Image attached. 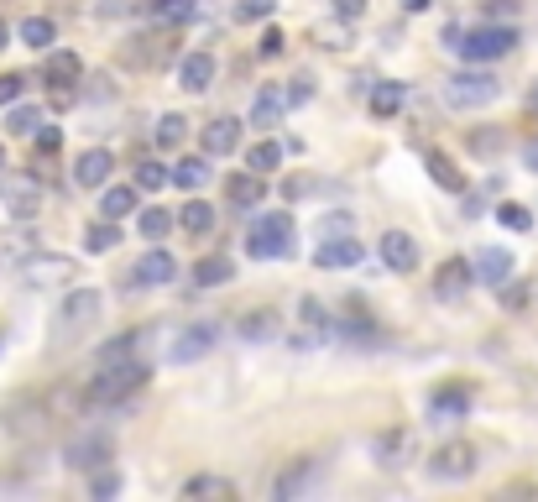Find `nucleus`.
I'll return each instance as SVG.
<instances>
[{
	"instance_id": "1",
	"label": "nucleus",
	"mask_w": 538,
	"mask_h": 502,
	"mask_svg": "<svg viewBox=\"0 0 538 502\" xmlns=\"http://www.w3.org/2000/svg\"><path fill=\"white\" fill-rule=\"evenodd\" d=\"M95 319H100V293H95V288L63 293V304H58V314H53V346H58V351L79 346V340L95 330Z\"/></svg>"
},
{
	"instance_id": "2",
	"label": "nucleus",
	"mask_w": 538,
	"mask_h": 502,
	"mask_svg": "<svg viewBox=\"0 0 538 502\" xmlns=\"http://www.w3.org/2000/svg\"><path fill=\"white\" fill-rule=\"evenodd\" d=\"M293 246H298V225H293L288 210H267V215L251 220V231H246V251H251V257H262V262L293 257Z\"/></svg>"
},
{
	"instance_id": "3",
	"label": "nucleus",
	"mask_w": 538,
	"mask_h": 502,
	"mask_svg": "<svg viewBox=\"0 0 538 502\" xmlns=\"http://www.w3.org/2000/svg\"><path fill=\"white\" fill-rule=\"evenodd\" d=\"M444 42H450L465 63H497V58H507L512 48H518V32L486 21V27H471V32H450Z\"/></svg>"
},
{
	"instance_id": "4",
	"label": "nucleus",
	"mask_w": 538,
	"mask_h": 502,
	"mask_svg": "<svg viewBox=\"0 0 538 502\" xmlns=\"http://www.w3.org/2000/svg\"><path fill=\"white\" fill-rule=\"evenodd\" d=\"M147 387V367L142 361H110V367H100V377L89 382V403H121V398H131V393H142Z\"/></svg>"
},
{
	"instance_id": "5",
	"label": "nucleus",
	"mask_w": 538,
	"mask_h": 502,
	"mask_svg": "<svg viewBox=\"0 0 538 502\" xmlns=\"http://www.w3.org/2000/svg\"><path fill=\"white\" fill-rule=\"evenodd\" d=\"M502 95V84L486 74V68H465V74L455 79H444V105L450 110H481Z\"/></svg>"
},
{
	"instance_id": "6",
	"label": "nucleus",
	"mask_w": 538,
	"mask_h": 502,
	"mask_svg": "<svg viewBox=\"0 0 538 502\" xmlns=\"http://www.w3.org/2000/svg\"><path fill=\"white\" fill-rule=\"evenodd\" d=\"M6 429H11L21 445L42 440V435H48V403H42V398H16V403H6Z\"/></svg>"
},
{
	"instance_id": "7",
	"label": "nucleus",
	"mask_w": 538,
	"mask_h": 502,
	"mask_svg": "<svg viewBox=\"0 0 538 502\" xmlns=\"http://www.w3.org/2000/svg\"><path fill=\"white\" fill-rule=\"evenodd\" d=\"M429 471L439 476V482H465V476L476 471V445L471 440H450V445H439L429 455Z\"/></svg>"
},
{
	"instance_id": "8",
	"label": "nucleus",
	"mask_w": 538,
	"mask_h": 502,
	"mask_svg": "<svg viewBox=\"0 0 538 502\" xmlns=\"http://www.w3.org/2000/svg\"><path fill=\"white\" fill-rule=\"evenodd\" d=\"M471 283H476V262L450 257V262H439V272H434V299L439 304H460Z\"/></svg>"
},
{
	"instance_id": "9",
	"label": "nucleus",
	"mask_w": 538,
	"mask_h": 502,
	"mask_svg": "<svg viewBox=\"0 0 538 502\" xmlns=\"http://www.w3.org/2000/svg\"><path fill=\"white\" fill-rule=\"evenodd\" d=\"M262 199H267V173L246 168V173L225 178V204H230V210H256Z\"/></svg>"
},
{
	"instance_id": "10",
	"label": "nucleus",
	"mask_w": 538,
	"mask_h": 502,
	"mask_svg": "<svg viewBox=\"0 0 538 502\" xmlns=\"http://www.w3.org/2000/svg\"><path fill=\"white\" fill-rule=\"evenodd\" d=\"M215 335H220L215 325H189V330H183L173 346H168V361H173V367H189V361L209 356V351H215Z\"/></svg>"
},
{
	"instance_id": "11",
	"label": "nucleus",
	"mask_w": 538,
	"mask_h": 502,
	"mask_svg": "<svg viewBox=\"0 0 538 502\" xmlns=\"http://www.w3.org/2000/svg\"><path fill=\"white\" fill-rule=\"evenodd\" d=\"M173 278H178L173 251H142L131 267V288H157V283H173Z\"/></svg>"
},
{
	"instance_id": "12",
	"label": "nucleus",
	"mask_w": 538,
	"mask_h": 502,
	"mask_svg": "<svg viewBox=\"0 0 538 502\" xmlns=\"http://www.w3.org/2000/svg\"><path fill=\"white\" fill-rule=\"evenodd\" d=\"M283 110H288V89L262 84V89H256V100H251V126L256 131H272L277 121H283Z\"/></svg>"
},
{
	"instance_id": "13",
	"label": "nucleus",
	"mask_w": 538,
	"mask_h": 502,
	"mask_svg": "<svg viewBox=\"0 0 538 502\" xmlns=\"http://www.w3.org/2000/svg\"><path fill=\"white\" fill-rule=\"evenodd\" d=\"M471 414V387H439L429 398V424H455Z\"/></svg>"
},
{
	"instance_id": "14",
	"label": "nucleus",
	"mask_w": 538,
	"mask_h": 502,
	"mask_svg": "<svg viewBox=\"0 0 538 502\" xmlns=\"http://www.w3.org/2000/svg\"><path fill=\"white\" fill-rule=\"evenodd\" d=\"M110 173H115V157L105 147H89V152H79V163H74V184L79 189H105Z\"/></svg>"
},
{
	"instance_id": "15",
	"label": "nucleus",
	"mask_w": 538,
	"mask_h": 502,
	"mask_svg": "<svg viewBox=\"0 0 538 502\" xmlns=\"http://www.w3.org/2000/svg\"><path fill=\"white\" fill-rule=\"evenodd\" d=\"M6 210L16 220H32L42 210V184H37V173L32 178H6Z\"/></svg>"
},
{
	"instance_id": "16",
	"label": "nucleus",
	"mask_w": 538,
	"mask_h": 502,
	"mask_svg": "<svg viewBox=\"0 0 538 502\" xmlns=\"http://www.w3.org/2000/svg\"><path fill=\"white\" fill-rule=\"evenodd\" d=\"M382 262L392 272H413L418 267V241L408 231H382Z\"/></svg>"
},
{
	"instance_id": "17",
	"label": "nucleus",
	"mask_w": 538,
	"mask_h": 502,
	"mask_svg": "<svg viewBox=\"0 0 538 502\" xmlns=\"http://www.w3.org/2000/svg\"><path fill=\"white\" fill-rule=\"evenodd\" d=\"M110 461V435H79L74 445H68V466L74 471H95Z\"/></svg>"
},
{
	"instance_id": "18",
	"label": "nucleus",
	"mask_w": 538,
	"mask_h": 502,
	"mask_svg": "<svg viewBox=\"0 0 538 502\" xmlns=\"http://www.w3.org/2000/svg\"><path fill=\"white\" fill-rule=\"evenodd\" d=\"M236 142H241V121L236 116H215L204 126V152L209 157H230L236 152Z\"/></svg>"
},
{
	"instance_id": "19",
	"label": "nucleus",
	"mask_w": 538,
	"mask_h": 502,
	"mask_svg": "<svg viewBox=\"0 0 538 502\" xmlns=\"http://www.w3.org/2000/svg\"><path fill=\"white\" fill-rule=\"evenodd\" d=\"M356 262H361V246L350 236H330L314 251V267H324V272H340V267H356Z\"/></svg>"
},
{
	"instance_id": "20",
	"label": "nucleus",
	"mask_w": 538,
	"mask_h": 502,
	"mask_svg": "<svg viewBox=\"0 0 538 502\" xmlns=\"http://www.w3.org/2000/svg\"><path fill=\"white\" fill-rule=\"evenodd\" d=\"M178 84L189 89V95H204V89L215 84V53H189V58H183Z\"/></svg>"
},
{
	"instance_id": "21",
	"label": "nucleus",
	"mask_w": 538,
	"mask_h": 502,
	"mask_svg": "<svg viewBox=\"0 0 538 502\" xmlns=\"http://www.w3.org/2000/svg\"><path fill=\"white\" fill-rule=\"evenodd\" d=\"M377 461L382 466H408V455H413V429H387V435H377Z\"/></svg>"
},
{
	"instance_id": "22",
	"label": "nucleus",
	"mask_w": 538,
	"mask_h": 502,
	"mask_svg": "<svg viewBox=\"0 0 538 502\" xmlns=\"http://www.w3.org/2000/svg\"><path fill=\"white\" fill-rule=\"evenodd\" d=\"M79 74H84L79 53H48V63H42V84H53V89L79 84Z\"/></svg>"
},
{
	"instance_id": "23",
	"label": "nucleus",
	"mask_w": 538,
	"mask_h": 502,
	"mask_svg": "<svg viewBox=\"0 0 538 502\" xmlns=\"http://www.w3.org/2000/svg\"><path fill=\"white\" fill-rule=\"evenodd\" d=\"M424 168H429V178H434L439 189L465 194V173H460V168H455V163H450V157H444L439 147H429V152H424Z\"/></svg>"
},
{
	"instance_id": "24",
	"label": "nucleus",
	"mask_w": 538,
	"mask_h": 502,
	"mask_svg": "<svg viewBox=\"0 0 538 502\" xmlns=\"http://www.w3.org/2000/svg\"><path fill=\"white\" fill-rule=\"evenodd\" d=\"M476 278H481V283H497V288H502V283L512 278V251H502V246H486L481 257H476Z\"/></svg>"
},
{
	"instance_id": "25",
	"label": "nucleus",
	"mask_w": 538,
	"mask_h": 502,
	"mask_svg": "<svg viewBox=\"0 0 538 502\" xmlns=\"http://www.w3.org/2000/svg\"><path fill=\"white\" fill-rule=\"evenodd\" d=\"M147 16L157 21V27H183V21L199 16V0H152Z\"/></svg>"
},
{
	"instance_id": "26",
	"label": "nucleus",
	"mask_w": 538,
	"mask_h": 502,
	"mask_svg": "<svg viewBox=\"0 0 538 502\" xmlns=\"http://www.w3.org/2000/svg\"><path fill=\"white\" fill-rule=\"evenodd\" d=\"M366 110L377 121H387V116H397V110H403V84H392V79H382L377 89H371L366 95Z\"/></svg>"
},
{
	"instance_id": "27",
	"label": "nucleus",
	"mask_w": 538,
	"mask_h": 502,
	"mask_svg": "<svg viewBox=\"0 0 538 502\" xmlns=\"http://www.w3.org/2000/svg\"><path fill=\"white\" fill-rule=\"evenodd\" d=\"M16 37L27 42V48H37V53H48L53 37H58V27H53V16H27V21L16 27Z\"/></svg>"
},
{
	"instance_id": "28",
	"label": "nucleus",
	"mask_w": 538,
	"mask_h": 502,
	"mask_svg": "<svg viewBox=\"0 0 538 502\" xmlns=\"http://www.w3.org/2000/svg\"><path fill=\"white\" fill-rule=\"evenodd\" d=\"M131 210H136V184H115V189L100 194V215L105 220H126Z\"/></svg>"
},
{
	"instance_id": "29",
	"label": "nucleus",
	"mask_w": 538,
	"mask_h": 502,
	"mask_svg": "<svg viewBox=\"0 0 538 502\" xmlns=\"http://www.w3.org/2000/svg\"><path fill=\"white\" fill-rule=\"evenodd\" d=\"M178 225H183L189 236H209V231H215V210H209L204 199H189V204L178 210Z\"/></svg>"
},
{
	"instance_id": "30",
	"label": "nucleus",
	"mask_w": 538,
	"mask_h": 502,
	"mask_svg": "<svg viewBox=\"0 0 538 502\" xmlns=\"http://www.w3.org/2000/svg\"><path fill=\"white\" fill-rule=\"evenodd\" d=\"M136 346H142V335H136V330L105 340V346L95 351V367H110V361H131V356H136Z\"/></svg>"
},
{
	"instance_id": "31",
	"label": "nucleus",
	"mask_w": 538,
	"mask_h": 502,
	"mask_svg": "<svg viewBox=\"0 0 538 502\" xmlns=\"http://www.w3.org/2000/svg\"><path fill=\"white\" fill-rule=\"evenodd\" d=\"M230 278H236V262H230V257H204L194 267V283L199 288H215V283H230Z\"/></svg>"
},
{
	"instance_id": "32",
	"label": "nucleus",
	"mask_w": 538,
	"mask_h": 502,
	"mask_svg": "<svg viewBox=\"0 0 538 502\" xmlns=\"http://www.w3.org/2000/svg\"><path fill=\"white\" fill-rule=\"evenodd\" d=\"M21 278H27V283H58V278H74V262H48V257H42V262L21 267Z\"/></svg>"
},
{
	"instance_id": "33",
	"label": "nucleus",
	"mask_w": 538,
	"mask_h": 502,
	"mask_svg": "<svg viewBox=\"0 0 538 502\" xmlns=\"http://www.w3.org/2000/svg\"><path fill=\"white\" fill-rule=\"evenodd\" d=\"M173 184L178 189H204L209 184V163H204V157H183V163L173 168Z\"/></svg>"
},
{
	"instance_id": "34",
	"label": "nucleus",
	"mask_w": 538,
	"mask_h": 502,
	"mask_svg": "<svg viewBox=\"0 0 538 502\" xmlns=\"http://www.w3.org/2000/svg\"><path fill=\"white\" fill-rule=\"evenodd\" d=\"M121 246V231H115V220H100L84 231V251H115Z\"/></svg>"
},
{
	"instance_id": "35",
	"label": "nucleus",
	"mask_w": 538,
	"mask_h": 502,
	"mask_svg": "<svg viewBox=\"0 0 538 502\" xmlns=\"http://www.w3.org/2000/svg\"><path fill=\"white\" fill-rule=\"evenodd\" d=\"M136 231H142L147 241H162L173 231V210H142V220H136Z\"/></svg>"
},
{
	"instance_id": "36",
	"label": "nucleus",
	"mask_w": 538,
	"mask_h": 502,
	"mask_svg": "<svg viewBox=\"0 0 538 502\" xmlns=\"http://www.w3.org/2000/svg\"><path fill=\"white\" fill-rule=\"evenodd\" d=\"M277 163H283V147H277V142H256L246 152V168H256V173H272Z\"/></svg>"
},
{
	"instance_id": "37",
	"label": "nucleus",
	"mask_w": 538,
	"mask_h": 502,
	"mask_svg": "<svg viewBox=\"0 0 538 502\" xmlns=\"http://www.w3.org/2000/svg\"><path fill=\"white\" fill-rule=\"evenodd\" d=\"M236 487L225 482V476H194L189 487H183V497H230Z\"/></svg>"
},
{
	"instance_id": "38",
	"label": "nucleus",
	"mask_w": 538,
	"mask_h": 502,
	"mask_svg": "<svg viewBox=\"0 0 538 502\" xmlns=\"http://www.w3.org/2000/svg\"><path fill=\"white\" fill-rule=\"evenodd\" d=\"M272 330H277V314H272V309L241 319V335H246V340H272Z\"/></svg>"
},
{
	"instance_id": "39",
	"label": "nucleus",
	"mask_w": 538,
	"mask_h": 502,
	"mask_svg": "<svg viewBox=\"0 0 538 502\" xmlns=\"http://www.w3.org/2000/svg\"><path fill=\"white\" fill-rule=\"evenodd\" d=\"M183 136H189V121L183 116H162L157 121V147H183Z\"/></svg>"
},
{
	"instance_id": "40",
	"label": "nucleus",
	"mask_w": 538,
	"mask_h": 502,
	"mask_svg": "<svg viewBox=\"0 0 538 502\" xmlns=\"http://www.w3.org/2000/svg\"><path fill=\"white\" fill-rule=\"evenodd\" d=\"M37 126H42V116H37L32 105H16L11 116H6V131H11V136H32Z\"/></svg>"
},
{
	"instance_id": "41",
	"label": "nucleus",
	"mask_w": 538,
	"mask_h": 502,
	"mask_svg": "<svg viewBox=\"0 0 538 502\" xmlns=\"http://www.w3.org/2000/svg\"><path fill=\"white\" fill-rule=\"evenodd\" d=\"M303 482H309V461H293L283 476H277V497H293V492H303Z\"/></svg>"
},
{
	"instance_id": "42",
	"label": "nucleus",
	"mask_w": 538,
	"mask_h": 502,
	"mask_svg": "<svg viewBox=\"0 0 538 502\" xmlns=\"http://www.w3.org/2000/svg\"><path fill=\"white\" fill-rule=\"evenodd\" d=\"M497 220L507 225V231H533V215L523 210V204H497Z\"/></svg>"
},
{
	"instance_id": "43",
	"label": "nucleus",
	"mask_w": 538,
	"mask_h": 502,
	"mask_svg": "<svg viewBox=\"0 0 538 502\" xmlns=\"http://www.w3.org/2000/svg\"><path fill=\"white\" fill-rule=\"evenodd\" d=\"M168 168H162V163H136V189H162V184H168Z\"/></svg>"
},
{
	"instance_id": "44",
	"label": "nucleus",
	"mask_w": 538,
	"mask_h": 502,
	"mask_svg": "<svg viewBox=\"0 0 538 502\" xmlns=\"http://www.w3.org/2000/svg\"><path fill=\"white\" fill-rule=\"evenodd\" d=\"M58 147H63V131H58V126H42V131H37V157L48 163V157H58Z\"/></svg>"
},
{
	"instance_id": "45",
	"label": "nucleus",
	"mask_w": 538,
	"mask_h": 502,
	"mask_svg": "<svg viewBox=\"0 0 538 502\" xmlns=\"http://www.w3.org/2000/svg\"><path fill=\"white\" fill-rule=\"evenodd\" d=\"M272 6H277V0H241V6H236V21H267Z\"/></svg>"
},
{
	"instance_id": "46",
	"label": "nucleus",
	"mask_w": 538,
	"mask_h": 502,
	"mask_svg": "<svg viewBox=\"0 0 538 502\" xmlns=\"http://www.w3.org/2000/svg\"><path fill=\"white\" fill-rule=\"evenodd\" d=\"M497 147H502V131H476V136H471V152H481V157L497 152Z\"/></svg>"
},
{
	"instance_id": "47",
	"label": "nucleus",
	"mask_w": 538,
	"mask_h": 502,
	"mask_svg": "<svg viewBox=\"0 0 538 502\" xmlns=\"http://www.w3.org/2000/svg\"><path fill=\"white\" fill-rule=\"evenodd\" d=\"M21 100V74H0V105H16Z\"/></svg>"
},
{
	"instance_id": "48",
	"label": "nucleus",
	"mask_w": 538,
	"mask_h": 502,
	"mask_svg": "<svg viewBox=\"0 0 538 502\" xmlns=\"http://www.w3.org/2000/svg\"><path fill=\"white\" fill-rule=\"evenodd\" d=\"M319 231H324V241H330V236H350V215H324Z\"/></svg>"
},
{
	"instance_id": "49",
	"label": "nucleus",
	"mask_w": 538,
	"mask_h": 502,
	"mask_svg": "<svg viewBox=\"0 0 538 502\" xmlns=\"http://www.w3.org/2000/svg\"><path fill=\"white\" fill-rule=\"evenodd\" d=\"M523 304H528V288L523 283H512V288L502 283V309H523Z\"/></svg>"
},
{
	"instance_id": "50",
	"label": "nucleus",
	"mask_w": 538,
	"mask_h": 502,
	"mask_svg": "<svg viewBox=\"0 0 538 502\" xmlns=\"http://www.w3.org/2000/svg\"><path fill=\"white\" fill-rule=\"evenodd\" d=\"M283 42H288L283 32H277V27H267V32H262V58H277V53H283Z\"/></svg>"
},
{
	"instance_id": "51",
	"label": "nucleus",
	"mask_w": 538,
	"mask_h": 502,
	"mask_svg": "<svg viewBox=\"0 0 538 502\" xmlns=\"http://www.w3.org/2000/svg\"><path fill=\"white\" fill-rule=\"evenodd\" d=\"M319 42H324V48H350V32H345V27H340V32H335V27H319Z\"/></svg>"
},
{
	"instance_id": "52",
	"label": "nucleus",
	"mask_w": 538,
	"mask_h": 502,
	"mask_svg": "<svg viewBox=\"0 0 538 502\" xmlns=\"http://www.w3.org/2000/svg\"><path fill=\"white\" fill-rule=\"evenodd\" d=\"M115 492H121V476H115V471L95 476V497H115Z\"/></svg>"
},
{
	"instance_id": "53",
	"label": "nucleus",
	"mask_w": 538,
	"mask_h": 502,
	"mask_svg": "<svg viewBox=\"0 0 538 502\" xmlns=\"http://www.w3.org/2000/svg\"><path fill=\"white\" fill-rule=\"evenodd\" d=\"M309 95H314V84H309V79H293V84H288V105H303Z\"/></svg>"
},
{
	"instance_id": "54",
	"label": "nucleus",
	"mask_w": 538,
	"mask_h": 502,
	"mask_svg": "<svg viewBox=\"0 0 538 502\" xmlns=\"http://www.w3.org/2000/svg\"><path fill=\"white\" fill-rule=\"evenodd\" d=\"M330 6H335V11L345 16V21H356V16L366 11V0H330Z\"/></svg>"
},
{
	"instance_id": "55",
	"label": "nucleus",
	"mask_w": 538,
	"mask_h": 502,
	"mask_svg": "<svg viewBox=\"0 0 538 502\" xmlns=\"http://www.w3.org/2000/svg\"><path fill=\"white\" fill-rule=\"evenodd\" d=\"M518 11V0H486V16H512Z\"/></svg>"
},
{
	"instance_id": "56",
	"label": "nucleus",
	"mask_w": 538,
	"mask_h": 502,
	"mask_svg": "<svg viewBox=\"0 0 538 502\" xmlns=\"http://www.w3.org/2000/svg\"><path fill=\"white\" fill-rule=\"evenodd\" d=\"M523 163H528V168H533V173H538V136H533V142H528V147H523Z\"/></svg>"
},
{
	"instance_id": "57",
	"label": "nucleus",
	"mask_w": 538,
	"mask_h": 502,
	"mask_svg": "<svg viewBox=\"0 0 538 502\" xmlns=\"http://www.w3.org/2000/svg\"><path fill=\"white\" fill-rule=\"evenodd\" d=\"M403 6H408V11H429V0H403Z\"/></svg>"
},
{
	"instance_id": "58",
	"label": "nucleus",
	"mask_w": 538,
	"mask_h": 502,
	"mask_svg": "<svg viewBox=\"0 0 538 502\" xmlns=\"http://www.w3.org/2000/svg\"><path fill=\"white\" fill-rule=\"evenodd\" d=\"M6 42H11V27H6V21H0V48H6Z\"/></svg>"
},
{
	"instance_id": "59",
	"label": "nucleus",
	"mask_w": 538,
	"mask_h": 502,
	"mask_svg": "<svg viewBox=\"0 0 538 502\" xmlns=\"http://www.w3.org/2000/svg\"><path fill=\"white\" fill-rule=\"evenodd\" d=\"M0 173H6V147H0Z\"/></svg>"
},
{
	"instance_id": "60",
	"label": "nucleus",
	"mask_w": 538,
	"mask_h": 502,
	"mask_svg": "<svg viewBox=\"0 0 538 502\" xmlns=\"http://www.w3.org/2000/svg\"><path fill=\"white\" fill-rule=\"evenodd\" d=\"M533 110H538V89H533Z\"/></svg>"
}]
</instances>
